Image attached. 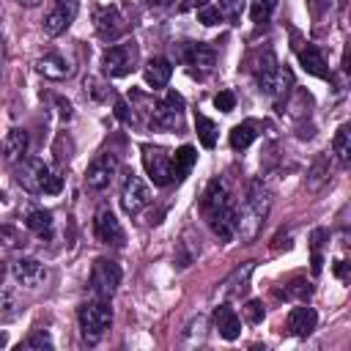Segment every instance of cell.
Wrapping results in <instances>:
<instances>
[{
    "label": "cell",
    "mask_w": 351,
    "mask_h": 351,
    "mask_svg": "<svg viewBox=\"0 0 351 351\" xmlns=\"http://www.w3.org/2000/svg\"><path fill=\"white\" fill-rule=\"evenodd\" d=\"M236 203L230 197V189L225 181H211L203 200H200V211L208 222V228L219 236V241H230L236 236Z\"/></svg>",
    "instance_id": "cell-1"
},
{
    "label": "cell",
    "mask_w": 351,
    "mask_h": 351,
    "mask_svg": "<svg viewBox=\"0 0 351 351\" xmlns=\"http://www.w3.org/2000/svg\"><path fill=\"white\" fill-rule=\"evenodd\" d=\"M269 208H271L269 189L261 181H252L250 195L244 197V206L236 208V236H241V241H252L261 233L263 219L269 217Z\"/></svg>",
    "instance_id": "cell-2"
},
{
    "label": "cell",
    "mask_w": 351,
    "mask_h": 351,
    "mask_svg": "<svg viewBox=\"0 0 351 351\" xmlns=\"http://www.w3.org/2000/svg\"><path fill=\"white\" fill-rule=\"evenodd\" d=\"M16 181L27 189V192H44V195H58L63 189V176L55 173L44 159H33L25 156L16 167Z\"/></svg>",
    "instance_id": "cell-3"
},
{
    "label": "cell",
    "mask_w": 351,
    "mask_h": 351,
    "mask_svg": "<svg viewBox=\"0 0 351 351\" xmlns=\"http://www.w3.org/2000/svg\"><path fill=\"white\" fill-rule=\"evenodd\" d=\"M77 321H80V332L88 343H96L107 329H110V321H112V310L104 299H96V302H85L80 304L77 310Z\"/></svg>",
    "instance_id": "cell-4"
},
{
    "label": "cell",
    "mask_w": 351,
    "mask_h": 351,
    "mask_svg": "<svg viewBox=\"0 0 351 351\" xmlns=\"http://www.w3.org/2000/svg\"><path fill=\"white\" fill-rule=\"evenodd\" d=\"M255 77H258L261 93H266V96H271V99L282 96V93L288 90L285 85H291V74L277 66V60H274L271 52H266V55L261 58V63H258V69H255Z\"/></svg>",
    "instance_id": "cell-5"
},
{
    "label": "cell",
    "mask_w": 351,
    "mask_h": 351,
    "mask_svg": "<svg viewBox=\"0 0 351 351\" xmlns=\"http://www.w3.org/2000/svg\"><path fill=\"white\" fill-rule=\"evenodd\" d=\"M121 285V266L110 258H96L90 266V291L99 299H110Z\"/></svg>",
    "instance_id": "cell-6"
},
{
    "label": "cell",
    "mask_w": 351,
    "mask_h": 351,
    "mask_svg": "<svg viewBox=\"0 0 351 351\" xmlns=\"http://www.w3.org/2000/svg\"><path fill=\"white\" fill-rule=\"evenodd\" d=\"M137 63V44L134 41H123V44H112L104 55H101V69L107 77H126Z\"/></svg>",
    "instance_id": "cell-7"
},
{
    "label": "cell",
    "mask_w": 351,
    "mask_h": 351,
    "mask_svg": "<svg viewBox=\"0 0 351 351\" xmlns=\"http://www.w3.org/2000/svg\"><path fill=\"white\" fill-rule=\"evenodd\" d=\"M148 203H151V189H148V184H145L140 176L129 173V176L123 178V186H121V208H123L129 217H134V214H140Z\"/></svg>",
    "instance_id": "cell-8"
},
{
    "label": "cell",
    "mask_w": 351,
    "mask_h": 351,
    "mask_svg": "<svg viewBox=\"0 0 351 351\" xmlns=\"http://www.w3.org/2000/svg\"><path fill=\"white\" fill-rule=\"evenodd\" d=\"M77 11H80V3L77 0H52L49 3V11L44 14V22H41L44 33L47 36H60L74 22Z\"/></svg>",
    "instance_id": "cell-9"
},
{
    "label": "cell",
    "mask_w": 351,
    "mask_h": 351,
    "mask_svg": "<svg viewBox=\"0 0 351 351\" xmlns=\"http://www.w3.org/2000/svg\"><path fill=\"white\" fill-rule=\"evenodd\" d=\"M143 167L151 176V181L156 186H167L173 181V170H170V154L159 145H143Z\"/></svg>",
    "instance_id": "cell-10"
},
{
    "label": "cell",
    "mask_w": 351,
    "mask_h": 351,
    "mask_svg": "<svg viewBox=\"0 0 351 351\" xmlns=\"http://www.w3.org/2000/svg\"><path fill=\"white\" fill-rule=\"evenodd\" d=\"M93 230H96V239H99L101 244L123 247V241H126V230H123L121 219H118V217H115V211H112V208H107V206H101V208L96 211Z\"/></svg>",
    "instance_id": "cell-11"
},
{
    "label": "cell",
    "mask_w": 351,
    "mask_h": 351,
    "mask_svg": "<svg viewBox=\"0 0 351 351\" xmlns=\"http://www.w3.org/2000/svg\"><path fill=\"white\" fill-rule=\"evenodd\" d=\"M115 173H118V156H115L112 151H104V154H99V156L88 165V170H85V184L99 192V189H104V186L112 184Z\"/></svg>",
    "instance_id": "cell-12"
},
{
    "label": "cell",
    "mask_w": 351,
    "mask_h": 351,
    "mask_svg": "<svg viewBox=\"0 0 351 351\" xmlns=\"http://www.w3.org/2000/svg\"><path fill=\"white\" fill-rule=\"evenodd\" d=\"M184 99L178 93H167L165 101H154L151 107V126L154 129H178L181 126Z\"/></svg>",
    "instance_id": "cell-13"
},
{
    "label": "cell",
    "mask_w": 351,
    "mask_h": 351,
    "mask_svg": "<svg viewBox=\"0 0 351 351\" xmlns=\"http://www.w3.org/2000/svg\"><path fill=\"white\" fill-rule=\"evenodd\" d=\"M93 22H96V33H99L104 41H118V38L126 33V27H129L118 5H101V8L96 11Z\"/></svg>",
    "instance_id": "cell-14"
},
{
    "label": "cell",
    "mask_w": 351,
    "mask_h": 351,
    "mask_svg": "<svg viewBox=\"0 0 351 351\" xmlns=\"http://www.w3.org/2000/svg\"><path fill=\"white\" fill-rule=\"evenodd\" d=\"M11 274H14V280H16L19 285H25V288H36V285L44 282V277H47V266H44L38 258H16V261L11 263Z\"/></svg>",
    "instance_id": "cell-15"
},
{
    "label": "cell",
    "mask_w": 351,
    "mask_h": 351,
    "mask_svg": "<svg viewBox=\"0 0 351 351\" xmlns=\"http://www.w3.org/2000/svg\"><path fill=\"white\" fill-rule=\"evenodd\" d=\"M184 60H186L192 74H208L214 69V63H217V55H214V49L208 44H189L184 49Z\"/></svg>",
    "instance_id": "cell-16"
},
{
    "label": "cell",
    "mask_w": 351,
    "mask_h": 351,
    "mask_svg": "<svg viewBox=\"0 0 351 351\" xmlns=\"http://www.w3.org/2000/svg\"><path fill=\"white\" fill-rule=\"evenodd\" d=\"M252 271H255V261H244L241 266H236L233 274L222 282V296H225V299H239V296H244L247 288H250V274H252Z\"/></svg>",
    "instance_id": "cell-17"
},
{
    "label": "cell",
    "mask_w": 351,
    "mask_h": 351,
    "mask_svg": "<svg viewBox=\"0 0 351 351\" xmlns=\"http://www.w3.org/2000/svg\"><path fill=\"white\" fill-rule=\"evenodd\" d=\"M27 148H30V137H27V132L25 129H11L8 134H5V140H3V159L5 162H11V165H16V162H22L25 156H27Z\"/></svg>",
    "instance_id": "cell-18"
},
{
    "label": "cell",
    "mask_w": 351,
    "mask_h": 351,
    "mask_svg": "<svg viewBox=\"0 0 351 351\" xmlns=\"http://www.w3.org/2000/svg\"><path fill=\"white\" fill-rule=\"evenodd\" d=\"M315 324H318V313L313 307H307V304H299V307H293L288 313V329L296 337H307L315 329Z\"/></svg>",
    "instance_id": "cell-19"
},
{
    "label": "cell",
    "mask_w": 351,
    "mask_h": 351,
    "mask_svg": "<svg viewBox=\"0 0 351 351\" xmlns=\"http://www.w3.org/2000/svg\"><path fill=\"white\" fill-rule=\"evenodd\" d=\"M214 326H217L219 337H225V340H236L239 332H241V321H239V315L230 304H219L214 310Z\"/></svg>",
    "instance_id": "cell-20"
},
{
    "label": "cell",
    "mask_w": 351,
    "mask_h": 351,
    "mask_svg": "<svg viewBox=\"0 0 351 351\" xmlns=\"http://www.w3.org/2000/svg\"><path fill=\"white\" fill-rule=\"evenodd\" d=\"M170 74H173V63L167 58H151L143 69V77L151 88H165L170 82Z\"/></svg>",
    "instance_id": "cell-21"
},
{
    "label": "cell",
    "mask_w": 351,
    "mask_h": 351,
    "mask_svg": "<svg viewBox=\"0 0 351 351\" xmlns=\"http://www.w3.org/2000/svg\"><path fill=\"white\" fill-rule=\"evenodd\" d=\"M299 63H302V69H304L307 74H313V77H321V80L329 77L326 60H324V55H321V49H318L315 44H307L304 49H299Z\"/></svg>",
    "instance_id": "cell-22"
},
{
    "label": "cell",
    "mask_w": 351,
    "mask_h": 351,
    "mask_svg": "<svg viewBox=\"0 0 351 351\" xmlns=\"http://www.w3.org/2000/svg\"><path fill=\"white\" fill-rule=\"evenodd\" d=\"M36 69H38V74H44V77H49V80H63V77H69V74H71L69 60H66L63 55H58V52L38 58Z\"/></svg>",
    "instance_id": "cell-23"
},
{
    "label": "cell",
    "mask_w": 351,
    "mask_h": 351,
    "mask_svg": "<svg viewBox=\"0 0 351 351\" xmlns=\"http://www.w3.org/2000/svg\"><path fill=\"white\" fill-rule=\"evenodd\" d=\"M195 159H197V151L192 148V145H181L173 156H170V170H173V181H181V178H186V173L192 170V165H195Z\"/></svg>",
    "instance_id": "cell-24"
},
{
    "label": "cell",
    "mask_w": 351,
    "mask_h": 351,
    "mask_svg": "<svg viewBox=\"0 0 351 351\" xmlns=\"http://www.w3.org/2000/svg\"><path fill=\"white\" fill-rule=\"evenodd\" d=\"M25 225H27L36 236H41V239H49V236H52V214L44 211V208H30L27 217H25Z\"/></svg>",
    "instance_id": "cell-25"
},
{
    "label": "cell",
    "mask_w": 351,
    "mask_h": 351,
    "mask_svg": "<svg viewBox=\"0 0 351 351\" xmlns=\"http://www.w3.org/2000/svg\"><path fill=\"white\" fill-rule=\"evenodd\" d=\"M255 137H258L255 123H250V121L236 123V126L230 129V148H233V151H244V148H250V145H252V140H255Z\"/></svg>",
    "instance_id": "cell-26"
},
{
    "label": "cell",
    "mask_w": 351,
    "mask_h": 351,
    "mask_svg": "<svg viewBox=\"0 0 351 351\" xmlns=\"http://www.w3.org/2000/svg\"><path fill=\"white\" fill-rule=\"evenodd\" d=\"M195 129H197V140L203 143V148H214L217 145V123L206 115H195Z\"/></svg>",
    "instance_id": "cell-27"
},
{
    "label": "cell",
    "mask_w": 351,
    "mask_h": 351,
    "mask_svg": "<svg viewBox=\"0 0 351 351\" xmlns=\"http://www.w3.org/2000/svg\"><path fill=\"white\" fill-rule=\"evenodd\" d=\"M332 148H335L340 165H348V159H351V132H348V126H340L337 129V134L332 140Z\"/></svg>",
    "instance_id": "cell-28"
},
{
    "label": "cell",
    "mask_w": 351,
    "mask_h": 351,
    "mask_svg": "<svg viewBox=\"0 0 351 351\" xmlns=\"http://www.w3.org/2000/svg\"><path fill=\"white\" fill-rule=\"evenodd\" d=\"M203 332H206V318L197 315V318H192V321L186 324V329H184V335H181V343H184V346H197V343H203Z\"/></svg>",
    "instance_id": "cell-29"
},
{
    "label": "cell",
    "mask_w": 351,
    "mask_h": 351,
    "mask_svg": "<svg viewBox=\"0 0 351 351\" xmlns=\"http://www.w3.org/2000/svg\"><path fill=\"white\" fill-rule=\"evenodd\" d=\"M244 8H247V0H219V14H222V19H228L230 25H239V22H241Z\"/></svg>",
    "instance_id": "cell-30"
},
{
    "label": "cell",
    "mask_w": 351,
    "mask_h": 351,
    "mask_svg": "<svg viewBox=\"0 0 351 351\" xmlns=\"http://www.w3.org/2000/svg\"><path fill=\"white\" fill-rule=\"evenodd\" d=\"M19 315V304L14 299V293L0 291V321H14Z\"/></svg>",
    "instance_id": "cell-31"
},
{
    "label": "cell",
    "mask_w": 351,
    "mask_h": 351,
    "mask_svg": "<svg viewBox=\"0 0 351 351\" xmlns=\"http://www.w3.org/2000/svg\"><path fill=\"white\" fill-rule=\"evenodd\" d=\"M274 11V0H252V22H266Z\"/></svg>",
    "instance_id": "cell-32"
},
{
    "label": "cell",
    "mask_w": 351,
    "mask_h": 351,
    "mask_svg": "<svg viewBox=\"0 0 351 351\" xmlns=\"http://www.w3.org/2000/svg\"><path fill=\"white\" fill-rule=\"evenodd\" d=\"M19 348H52V340H49V335L41 329V332H33L30 337H25V340L19 343Z\"/></svg>",
    "instance_id": "cell-33"
},
{
    "label": "cell",
    "mask_w": 351,
    "mask_h": 351,
    "mask_svg": "<svg viewBox=\"0 0 351 351\" xmlns=\"http://www.w3.org/2000/svg\"><path fill=\"white\" fill-rule=\"evenodd\" d=\"M285 293H288V296H299V299H307V296L313 293V285H310L307 280H302V277H296V280H291V282H288V288H285Z\"/></svg>",
    "instance_id": "cell-34"
},
{
    "label": "cell",
    "mask_w": 351,
    "mask_h": 351,
    "mask_svg": "<svg viewBox=\"0 0 351 351\" xmlns=\"http://www.w3.org/2000/svg\"><path fill=\"white\" fill-rule=\"evenodd\" d=\"M263 315H266L263 304H261L258 299H250V302H247V307H244V318H247L250 324H261V321H263Z\"/></svg>",
    "instance_id": "cell-35"
},
{
    "label": "cell",
    "mask_w": 351,
    "mask_h": 351,
    "mask_svg": "<svg viewBox=\"0 0 351 351\" xmlns=\"http://www.w3.org/2000/svg\"><path fill=\"white\" fill-rule=\"evenodd\" d=\"M197 19H200L203 25H219V22H222V14H219V8H214V5H203V8L197 11Z\"/></svg>",
    "instance_id": "cell-36"
},
{
    "label": "cell",
    "mask_w": 351,
    "mask_h": 351,
    "mask_svg": "<svg viewBox=\"0 0 351 351\" xmlns=\"http://www.w3.org/2000/svg\"><path fill=\"white\" fill-rule=\"evenodd\" d=\"M214 107L222 110V112H230V110L236 107V96H233L230 90H219V93L214 96Z\"/></svg>",
    "instance_id": "cell-37"
},
{
    "label": "cell",
    "mask_w": 351,
    "mask_h": 351,
    "mask_svg": "<svg viewBox=\"0 0 351 351\" xmlns=\"http://www.w3.org/2000/svg\"><path fill=\"white\" fill-rule=\"evenodd\" d=\"M203 5H208V0H181V11H195V8H203Z\"/></svg>",
    "instance_id": "cell-38"
},
{
    "label": "cell",
    "mask_w": 351,
    "mask_h": 351,
    "mask_svg": "<svg viewBox=\"0 0 351 351\" xmlns=\"http://www.w3.org/2000/svg\"><path fill=\"white\" fill-rule=\"evenodd\" d=\"M115 115H118L121 121H132V115H129V107H126V104H123L121 99L115 101Z\"/></svg>",
    "instance_id": "cell-39"
},
{
    "label": "cell",
    "mask_w": 351,
    "mask_h": 351,
    "mask_svg": "<svg viewBox=\"0 0 351 351\" xmlns=\"http://www.w3.org/2000/svg\"><path fill=\"white\" fill-rule=\"evenodd\" d=\"M58 107H60V115H63V118H71V104H69V101L58 99Z\"/></svg>",
    "instance_id": "cell-40"
},
{
    "label": "cell",
    "mask_w": 351,
    "mask_h": 351,
    "mask_svg": "<svg viewBox=\"0 0 351 351\" xmlns=\"http://www.w3.org/2000/svg\"><path fill=\"white\" fill-rule=\"evenodd\" d=\"M19 5H25V8H36V5H41V0H16Z\"/></svg>",
    "instance_id": "cell-41"
},
{
    "label": "cell",
    "mask_w": 351,
    "mask_h": 351,
    "mask_svg": "<svg viewBox=\"0 0 351 351\" xmlns=\"http://www.w3.org/2000/svg\"><path fill=\"white\" fill-rule=\"evenodd\" d=\"M145 3H148V5H167L170 0H145Z\"/></svg>",
    "instance_id": "cell-42"
},
{
    "label": "cell",
    "mask_w": 351,
    "mask_h": 351,
    "mask_svg": "<svg viewBox=\"0 0 351 351\" xmlns=\"http://www.w3.org/2000/svg\"><path fill=\"white\" fill-rule=\"evenodd\" d=\"M3 277H5V263L0 261V282H3Z\"/></svg>",
    "instance_id": "cell-43"
},
{
    "label": "cell",
    "mask_w": 351,
    "mask_h": 351,
    "mask_svg": "<svg viewBox=\"0 0 351 351\" xmlns=\"http://www.w3.org/2000/svg\"><path fill=\"white\" fill-rule=\"evenodd\" d=\"M0 69H3V38H0Z\"/></svg>",
    "instance_id": "cell-44"
}]
</instances>
